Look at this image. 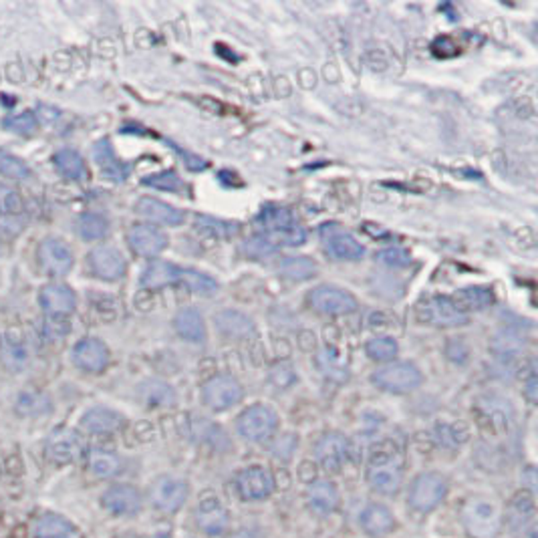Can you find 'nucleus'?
I'll use <instances>...</instances> for the list:
<instances>
[{
  "mask_svg": "<svg viewBox=\"0 0 538 538\" xmlns=\"http://www.w3.org/2000/svg\"><path fill=\"white\" fill-rule=\"evenodd\" d=\"M258 226L263 228V239L273 244H284V247H299L303 244L307 234L303 226L297 222L289 208L266 206L258 214Z\"/></svg>",
  "mask_w": 538,
  "mask_h": 538,
  "instance_id": "1",
  "label": "nucleus"
},
{
  "mask_svg": "<svg viewBox=\"0 0 538 538\" xmlns=\"http://www.w3.org/2000/svg\"><path fill=\"white\" fill-rule=\"evenodd\" d=\"M462 525L472 538H494L502 525L500 507L488 499H470L462 508Z\"/></svg>",
  "mask_w": 538,
  "mask_h": 538,
  "instance_id": "2",
  "label": "nucleus"
},
{
  "mask_svg": "<svg viewBox=\"0 0 538 538\" xmlns=\"http://www.w3.org/2000/svg\"><path fill=\"white\" fill-rule=\"evenodd\" d=\"M367 482L375 492L391 496L395 494L404 482V466L395 452L373 454L367 468Z\"/></svg>",
  "mask_w": 538,
  "mask_h": 538,
  "instance_id": "3",
  "label": "nucleus"
},
{
  "mask_svg": "<svg viewBox=\"0 0 538 538\" xmlns=\"http://www.w3.org/2000/svg\"><path fill=\"white\" fill-rule=\"evenodd\" d=\"M373 386L387 394H410L421 386V371L410 361L389 363L371 375Z\"/></svg>",
  "mask_w": 538,
  "mask_h": 538,
  "instance_id": "4",
  "label": "nucleus"
},
{
  "mask_svg": "<svg viewBox=\"0 0 538 538\" xmlns=\"http://www.w3.org/2000/svg\"><path fill=\"white\" fill-rule=\"evenodd\" d=\"M276 428H279V415H276L268 405H250L248 410L240 413L239 421H236V430L239 434L252 444L266 442L274 436Z\"/></svg>",
  "mask_w": 538,
  "mask_h": 538,
  "instance_id": "5",
  "label": "nucleus"
},
{
  "mask_svg": "<svg viewBox=\"0 0 538 538\" xmlns=\"http://www.w3.org/2000/svg\"><path fill=\"white\" fill-rule=\"evenodd\" d=\"M415 319L423 325L434 327H462L468 323V315H464L447 297L423 299L415 307Z\"/></svg>",
  "mask_w": 538,
  "mask_h": 538,
  "instance_id": "6",
  "label": "nucleus"
},
{
  "mask_svg": "<svg viewBox=\"0 0 538 538\" xmlns=\"http://www.w3.org/2000/svg\"><path fill=\"white\" fill-rule=\"evenodd\" d=\"M447 496V480L438 472H426L413 480L410 488V504L418 512H431Z\"/></svg>",
  "mask_w": 538,
  "mask_h": 538,
  "instance_id": "7",
  "label": "nucleus"
},
{
  "mask_svg": "<svg viewBox=\"0 0 538 538\" xmlns=\"http://www.w3.org/2000/svg\"><path fill=\"white\" fill-rule=\"evenodd\" d=\"M244 397V387L232 375H216L208 379L202 387V399L212 412H226L240 404Z\"/></svg>",
  "mask_w": 538,
  "mask_h": 538,
  "instance_id": "8",
  "label": "nucleus"
},
{
  "mask_svg": "<svg viewBox=\"0 0 538 538\" xmlns=\"http://www.w3.org/2000/svg\"><path fill=\"white\" fill-rule=\"evenodd\" d=\"M308 303L315 308L317 313L323 315H349L357 311V299L339 287H331V284H321L311 291L308 295Z\"/></svg>",
  "mask_w": 538,
  "mask_h": 538,
  "instance_id": "9",
  "label": "nucleus"
},
{
  "mask_svg": "<svg viewBox=\"0 0 538 538\" xmlns=\"http://www.w3.org/2000/svg\"><path fill=\"white\" fill-rule=\"evenodd\" d=\"M37 258L43 271L51 276H65L75 265V256H73L69 244L55 239V236H48L39 244Z\"/></svg>",
  "mask_w": 538,
  "mask_h": 538,
  "instance_id": "10",
  "label": "nucleus"
},
{
  "mask_svg": "<svg viewBox=\"0 0 538 538\" xmlns=\"http://www.w3.org/2000/svg\"><path fill=\"white\" fill-rule=\"evenodd\" d=\"M190 488L184 480L172 476H161L150 488L152 504L161 512H176L182 508V504L187 500Z\"/></svg>",
  "mask_w": 538,
  "mask_h": 538,
  "instance_id": "11",
  "label": "nucleus"
},
{
  "mask_svg": "<svg viewBox=\"0 0 538 538\" xmlns=\"http://www.w3.org/2000/svg\"><path fill=\"white\" fill-rule=\"evenodd\" d=\"M83 438L75 430L59 428L47 439V456L56 464H71L83 456Z\"/></svg>",
  "mask_w": 538,
  "mask_h": 538,
  "instance_id": "12",
  "label": "nucleus"
},
{
  "mask_svg": "<svg viewBox=\"0 0 538 538\" xmlns=\"http://www.w3.org/2000/svg\"><path fill=\"white\" fill-rule=\"evenodd\" d=\"M236 490L242 500H265L274 490V478L263 466H250L236 476Z\"/></svg>",
  "mask_w": 538,
  "mask_h": 538,
  "instance_id": "13",
  "label": "nucleus"
},
{
  "mask_svg": "<svg viewBox=\"0 0 538 538\" xmlns=\"http://www.w3.org/2000/svg\"><path fill=\"white\" fill-rule=\"evenodd\" d=\"M89 268L101 281H119L126 276L127 263L124 255L113 247H97L89 252Z\"/></svg>",
  "mask_w": 538,
  "mask_h": 538,
  "instance_id": "14",
  "label": "nucleus"
},
{
  "mask_svg": "<svg viewBox=\"0 0 538 538\" xmlns=\"http://www.w3.org/2000/svg\"><path fill=\"white\" fill-rule=\"evenodd\" d=\"M321 239L325 250L337 260H359L365 255L361 244L337 224H325L321 228Z\"/></svg>",
  "mask_w": 538,
  "mask_h": 538,
  "instance_id": "15",
  "label": "nucleus"
},
{
  "mask_svg": "<svg viewBox=\"0 0 538 538\" xmlns=\"http://www.w3.org/2000/svg\"><path fill=\"white\" fill-rule=\"evenodd\" d=\"M103 508L113 516H134L142 510V494L129 484L111 486L101 496Z\"/></svg>",
  "mask_w": 538,
  "mask_h": 538,
  "instance_id": "16",
  "label": "nucleus"
},
{
  "mask_svg": "<svg viewBox=\"0 0 538 538\" xmlns=\"http://www.w3.org/2000/svg\"><path fill=\"white\" fill-rule=\"evenodd\" d=\"M73 363H75L81 371L87 373H101L105 367L109 365V349L101 339L87 337L81 339L79 343L73 347Z\"/></svg>",
  "mask_w": 538,
  "mask_h": 538,
  "instance_id": "17",
  "label": "nucleus"
},
{
  "mask_svg": "<svg viewBox=\"0 0 538 538\" xmlns=\"http://www.w3.org/2000/svg\"><path fill=\"white\" fill-rule=\"evenodd\" d=\"M349 454H351V447H349V439L341 434H325L319 442L315 446V456L319 460L321 466L327 472H339L345 466L349 460Z\"/></svg>",
  "mask_w": 538,
  "mask_h": 538,
  "instance_id": "18",
  "label": "nucleus"
},
{
  "mask_svg": "<svg viewBox=\"0 0 538 538\" xmlns=\"http://www.w3.org/2000/svg\"><path fill=\"white\" fill-rule=\"evenodd\" d=\"M40 307L48 317H67L77 308L75 291L63 282H51L40 289Z\"/></svg>",
  "mask_w": 538,
  "mask_h": 538,
  "instance_id": "19",
  "label": "nucleus"
},
{
  "mask_svg": "<svg viewBox=\"0 0 538 538\" xmlns=\"http://www.w3.org/2000/svg\"><path fill=\"white\" fill-rule=\"evenodd\" d=\"M127 242L135 255L140 256H158L160 252H164L168 247V236L158 230L156 226L150 224H135L132 230L127 232Z\"/></svg>",
  "mask_w": 538,
  "mask_h": 538,
  "instance_id": "20",
  "label": "nucleus"
},
{
  "mask_svg": "<svg viewBox=\"0 0 538 538\" xmlns=\"http://www.w3.org/2000/svg\"><path fill=\"white\" fill-rule=\"evenodd\" d=\"M124 423H126L124 415L105 405L91 407V410H87L83 415H81V428H83L87 434H93V436L116 434L117 430L124 428Z\"/></svg>",
  "mask_w": 538,
  "mask_h": 538,
  "instance_id": "21",
  "label": "nucleus"
},
{
  "mask_svg": "<svg viewBox=\"0 0 538 538\" xmlns=\"http://www.w3.org/2000/svg\"><path fill=\"white\" fill-rule=\"evenodd\" d=\"M135 212L142 218L150 220V222L164 224V226H179L186 220V214L182 210H178L176 206H172V204H166L158 198H150V195H143V198L137 200Z\"/></svg>",
  "mask_w": 538,
  "mask_h": 538,
  "instance_id": "22",
  "label": "nucleus"
},
{
  "mask_svg": "<svg viewBox=\"0 0 538 538\" xmlns=\"http://www.w3.org/2000/svg\"><path fill=\"white\" fill-rule=\"evenodd\" d=\"M195 525L200 531L208 536H218L226 531L228 526V510L222 507V502L216 499H208L200 502V507L194 512Z\"/></svg>",
  "mask_w": 538,
  "mask_h": 538,
  "instance_id": "23",
  "label": "nucleus"
},
{
  "mask_svg": "<svg viewBox=\"0 0 538 538\" xmlns=\"http://www.w3.org/2000/svg\"><path fill=\"white\" fill-rule=\"evenodd\" d=\"M214 325L220 335L226 339H248L255 333V321L248 315L234 308H226L214 315Z\"/></svg>",
  "mask_w": 538,
  "mask_h": 538,
  "instance_id": "24",
  "label": "nucleus"
},
{
  "mask_svg": "<svg viewBox=\"0 0 538 538\" xmlns=\"http://www.w3.org/2000/svg\"><path fill=\"white\" fill-rule=\"evenodd\" d=\"M179 276H182V268L168 263V260H153L142 274V287L148 291H160L166 287H172V284L179 282Z\"/></svg>",
  "mask_w": 538,
  "mask_h": 538,
  "instance_id": "25",
  "label": "nucleus"
},
{
  "mask_svg": "<svg viewBox=\"0 0 538 538\" xmlns=\"http://www.w3.org/2000/svg\"><path fill=\"white\" fill-rule=\"evenodd\" d=\"M137 399L150 410H160V407H172L176 404V391L166 381L145 379L137 386Z\"/></svg>",
  "mask_w": 538,
  "mask_h": 538,
  "instance_id": "26",
  "label": "nucleus"
},
{
  "mask_svg": "<svg viewBox=\"0 0 538 538\" xmlns=\"http://www.w3.org/2000/svg\"><path fill=\"white\" fill-rule=\"evenodd\" d=\"M359 523L369 536H386L395 528V516L383 504H367Z\"/></svg>",
  "mask_w": 538,
  "mask_h": 538,
  "instance_id": "27",
  "label": "nucleus"
},
{
  "mask_svg": "<svg viewBox=\"0 0 538 538\" xmlns=\"http://www.w3.org/2000/svg\"><path fill=\"white\" fill-rule=\"evenodd\" d=\"M93 158L100 166L101 174L111 182H124L127 178V166L113 152L109 140H101L93 145Z\"/></svg>",
  "mask_w": 538,
  "mask_h": 538,
  "instance_id": "28",
  "label": "nucleus"
},
{
  "mask_svg": "<svg viewBox=\"0 0 538 538\" xmlns=\"http://www.w3.org/2000/svg\"><path fill=\"white\" fill-rule=\"evenodd\" d=\"M176 333L187 343H204L206 341V323L195 308H182L174 319Z\"/></svg>",
  "mask_w": 538,
  "mask_h": 538,
  "instance_id": "29",
  "label": "nucleus"
},
{
  "mask_svg": "<svg viewBox=\"0 0 538 538\" xmlns=\"http://www.w3.org/2000/svg\"><path fill=\"white\" fill-rule=\"evenodd\" d=\"M307 502L319 515H331L339 507V492L329 480H317L307 490Z\"/></svg>",
  "mask_w": 538,
  "mask_h": 538,
  "instance_id": "30",
  "label": "nucleus"
},
{
  "mask_svg": "<svg viewBox=\"0 0 538 538\" xmlns=\"http://www.w3.org/2000/svg\"><path fill=\"white\" fill-rule=\"evenodd\" d=\"M480 412H482L484 418L490 421V426L496 430H508L512 418H515V412H512V405L508 399L499 397V395H486L478 402Z\"/></svg>",
  "mask_w": 538,
  "mask_h": 538,
  "instance_id": "31",
  "label": "nucleus"
},
{
  "mask_svg": "<svg viewBox=\"0 0 538 538\" xmlns=\"http://www.w3.org/2000/svg\"><path fill=\"white\" fill-rule=\"evenodd\" d=\"M53 161H55L56 172H59L63 178L71 179V182H85V179L89 178L85 160L77 150L63 148L55 153Z\"/></svg>",
  "mask_w": 538,
  "mask_h": 538,
  "instance_id": "32",
  "label": "nucleus"
},
{
  "mask_svg": "<svg viewBox=\"0 0 538 538\" xmlns=\"http://www.w3.org/2000/svg\"><path fill=\"white\" fill-rule=\"evenodd\" d=\"M452 303L466 315L468 311H484L494 305V292L488 287H466L456 291Z\"/></svg>",
  "mask_w": 538,
  "mask_h": 538,
  "instance_id": "33",
  "label": "nucleus"
},
{
  "mask_svg": "<svg viewBox=\"0 0 538 538\" xmlns=\"http://www.w3.org/2000/svg\"><path fill=\"white\" fill-rule=\"evenodd\" d=\"M187 434H190V438L195 439V442L206 444L210 447H214V450H224V447H228L226 431L206 418L192 420Z\"/></svg>",
  "mask_w": 538,
  "mask_h": 538,
  "instance_id": "34",
  "label": "nucleus"
},
{
  "mask_svg": "<svg viewBox=\"0 0 538 538\" xmlns=\"http://www.w3.org/2000/svg\"><path fill=\"white\" fill-rule=\"evenodd\" d=\"M14 410L16 413L22 415V418H43V415L51 413L53 404H51V397L43 394V391L27 389L16 397Z\"/></svg>",
  "mask_w": 538,
  "mask_h": 538,
  "instance_id": "35",
  "label": "nucleus"
},
{
  "mask_svg": "<svg viewBox=\"0 0 538 538\" xmlns=\"http://www.w3.org/2000/svg\"><path fill=\"white\" fill-rule=\"evenodd\" d=\"M87 464L93 476L103 480L116 478L124 470V462H121L119 456L111 450H105V447H95V450L89 452Z\"/></svg>",
  "mask_w": 538,
  "mask_h": 538,
  "instance_id": "36",
  "label": "nucleus"
},
{
  "mask_svg": "<svg viewBox=\"0 0 538 538\" xmlns=\"http://www.w3.org/2000/svg\"><path fill=\"white\" fill-rule=\"evenodd\" d=\"M279 273L282 279L287 281L305 282L317 276V273H319V265L308 256H287L284 260H281Z\"/></svg>",
  "mask_w": 538,
  "mask_h": 538,
  "instance_id": "37",
  "label": "nucleus"
},
{
  "mask_svg": "<svg viewBox=\"0 0 538 538\" xmlns=\"http://www.w3.org/2000/svg\"><path fill=\"white\" fill-rule=\"evenodd\" d=\"M3 363L6 369L19 373L29 363V347L19 333L11 331L3 341Z\"/></svg>",
  "mask_w": 538,
  "mask_h": 538,
  "instance_id": "38",
  "label": "nucleus"
},
{
  "mask_svg": "<svg viewBox=\"0 0 538 538\" xmlns=\"http://www.w3.org/2000/svg\"><path fill=\"white\" fill-rule=\"evenodd\" d=\"M490 349H492V353L496 357L502 359V361H510V359H515V357H518L520 353H523L525 337L516 331L504 329L492 339Z\"/></svg>",
  "mask_w": 538,
  "mask_h": 538,
  "instance_id": "39",
  "label": "nucleus"
},
{
  "mask_svg": "<svg viewBox=\"0 0 538 538\" xmlns=\"http://www.w3.org/2000/svg\"><path fill=\"white\" fill-rule=\"evenodd\" d=\"M32 534H35V538H73L75 528H73L69 520H65L63 516L45 515L35 523Z\"/></svg>",
  "mask_w": 538,
  "mask_h": 538,
  "instance_id": "40",
  "label": "nucleus"
},
{
  "mask_svg": "<svg viewBox=\"0 0 538 538\" xmlns=\"http://www.w3.org/2000/svg\"><path fill=\"white\" fill-rule=\"evenodd\" d=\"M179 282L186 284V289H190L192 292L200 297H214L220 284L216 279H212L210 274L195 271V268H182V276H179Z\"/></svg>",
  "mask_w": 538,
  "mask_h": 538,
  "instance_id": "41",
  "label": "nucleus"
},
{
  "mask_svg": "<svg viewBox=\"0 0 538 538\" xmlns=\"http://www.w3.org/2000/svg\"><path fill=\"white\" fill-rule=\"evenodd\" d=\"M81 239L85 240H103L109 234V220L97 212H87L77 222Z\"/></svg>",
  "mask_w": 538,
  "mask_h": 538,
  "instance_id": "42",
  "label": "nucleus"
},
{
  "mask_svg": "<svg viewBox=\"0 0 538 538\" xmlns=\"http://www.w3.org/2000/svg\"><path fill=\"white\" fill-rule=\"evenodd\" d=\"M534 518V504L528 494H518L508 507V523L512 528H525Z\"/></svg>",
  "mask_w": 538,
  "mask_h": 538,
  "instance_id": "43",
  "label": "nucleus"
},
{
  "mask_svg": "<svg viewBox=\"0 0 538 538\" xmlns=\"http://www.w3.org/2000/svg\"><path fill=\"white\" fill-rule=\"evenodd\" d=\"M365 353L369 355L373 361H391L399 353V345L394 337L389 335H377L367 341Z\"/></svg>",
  "mask_w": 538,
  "mask_h": 538,
  "instance_id": "44",
  "label": "nucleus"
},
{
  "mask_svg": "<svg viewBox=\"0 0 538 538\" xmlns=\"http://www.w3.org/2000/svg\"><path fill=\"white\" fill-rule=\"evenodd\" d=\"M0 176L24 182V179L32 178V172L21 158L13 156V153L6 150H0Z\"/></svg>",
  "mask_w": 538,
  "mask_h": 538,
  "instance_id": "45",
  "label": "nucleus"
},
{
  "mask_svg": "<svg viewBox=\"0 0 538 538\" xmlns=\"http://www.w3.org/2000/svg\"><path fill=\"white\" fill-rule=\"evenodd\" d=\"M4 129L13 134H21V135H32L39 129V121L37 116L32 111H22V113H14V116H8L3 121Z\"/></svg>",
  "mask_w": 538,
  "mask_h": 538,
  "instance_id": "46",
  "label": "nucleus"
},
{
  "mask_svg": "<svg viewBox=\"0 0 538 538\" xmlns=\"http://www.w3.org/2000/svg\"><path fill=\"white\" fill-rule=\"evenodd\" d=\"M143 186L156 187V190H164V192H182L184 190V182L172 169H166V172L160 174H152L148 178H143Z\"/></svg>",
  "mask_w": 538,
  "mask_h": 538,
  "instance_id": "47",
  "label": "nucleus"
},
{
  "mask_svg": "<svg viewBox=\"0 0 538 538\" xmlns=\"http://www.w3.org/2000/svg\"><path fill=\"white\" fill-rule=\"evenodd\" d=\"M24 210V202L14 187L0 184V216H19Z\"/></svg>",
  "mask_w": 538,
  "mask_h": 538,
  "instance_id": "48",
  "label": "nucleus"
},
{
  "mask_svg": "<svg viewBox=\"0 0 538 538\" xmlns=\"http://www.w3.org/2000/svg\"><path fill=\"white\" fill-rule=\"evenodd\" d=\"M436 439L438 444L444 447H458L466 442L468 436L466 431H464L460 426H456V423H439L436 428Z\"/></svg>",
  "mask_w": 538,
  "mask_h": 538,
  "instance_id": "49",
  "label": "nucleus"
},
{
  "mask_svg": "<svg viewBox=\"0 0 538 538\" xmlns=\"http://www.w3.org/2000/svg\"><path fill=\"white\" fill-rule=\"evenodd\" d=\"M198 228H202L204 232L216 236V239H228V236H234L239 232V224L226 222V220H216L210 216H198Z\"/></svg>",
  "mask_w": 538,
  "mask_h": 538,
  "instance_id": "50",
  "label": "nucleus"
},
{
  "mask_svg": "<svg viewBox=\"0 0 538 538\" xmlns=\"http://www.w3.org/2000/svg\"><path fill=\"white\" fill-rule=\"evenodd\" d=\"M268 379H271V383L274 387L289 389L297 383V371L292 369L291 363H276V365L271 367Z\"/></svg>",
  "mask_w": 538,
  "mask_h": 538,
  "instance_id": "51",
  "label": "nucleus"
},
{
  "mask_svg": "<svg viewBox=\"0 0 538 538\" xmlns=\"http://www.w3.org/2000/svg\"><path fill=\"white\" fill-rule=\"evenodd\" d=\"M375 260L381 265L386 266H391V268H405L412 265V256L410 252L404 250V248H386V250H379L377 255H375Z\"/></svg>",
  "mask_w": 538,
  "mask_h": 538,
  "instance_id": "52",
  "label": "nucleus"
},
{
  "mask_svg": "<svg viewBox=\"0 0 538 538\" xmlns=\"http://www.w3.org/2000/svg\"><path fill=\"white\" fill-rule=\"evenodd\" d=\"M319 367L323 369V373L327 375L329 379H335V381H345L349 377V371L347 367L339 361V359H335L329 353H323L319 357Z\"/></svg>",
  "mask_w": 538,
  "mask_h": 538,
  "instance_id": "53",
  "label": "nucleus"
},
{
  "mask_svg": "<svg viewBox=\"0 0 538 538\" xmlns=\"http://www.w3.org/2000/svg\"><path fill=\"white\" fill-rule=\"evenodd\" d=\"M71 331V323L65 317H48L45 325V333L51 341L63 339Z\"/></svg>",
  "mask_w": 538,
  "mask_h": 538,
  "instance_id": "54",
  "label": "nucleus"
},
{
  "mask_svg": "<svg viewBox=\"0 0 538 538\" xmlns=\"http://www.w3.org/2000/svg\"><path fill=\"white\" fill-rule=\"evenodd\" d=\"M276 247H273L271 242H268L266 239H263V236H255V239H250L248 244H247V252L252 256H266L271 255V252H274Z\"/></svg>",
  "mask_w": 538,
  "mask_h": 538,
  "instance_id": "55",
  "label": "nucleus"
},
{
  "mask_svg": "<svg viewBox=\"0 0 538 538\" xmlns=\"http://www.w3.org/2000/svg\"><path fill=\"white\" fill-rule=\"evenodd\" d=\"M295 447H297V438L287 434V436H282L279 442H276L274 456H276V458L287 460V458H291L292 452H295Z\"/></svg>",
  "mask_w": 538,
  "mask_h": 538,
  "instance_id": "56",
  "label": "nucleus"
},
{
  "mask_svg": "<svg viewBox=\"0 0 538 538\" xmlns=\"http://www.w3.org/2000/svg\"><path fill=\"white\" fill-rule=\"evenodd\" d=\"M228 538H263V536H260V533L255 531V528H240V531H236Z\"/></svg>",
  "mask_w": 538,
  "mask_h": 538,
  "instance_id": "57",
  "label": "nucleus"
},
{
  "mask_svg": "<svg viewBox=\"0 0 538 538\" xmlns=\"http://www.w3.org/2000/svg\"><path fill=\"white\" fill-rule=\"evenodd\" d=\"M525 394H526V397H528V399H531V402H533V404L536 402V379H534V375H531V379H528V381H526Z\"/></svg>",
  "mask_w": 538,
  "mask_h": 538,
  "instance_id": "58",
  "label": "nucleus"
},
{
  "mask_svg": "<svg viewBox=\"0 0 538 538\" xmlns=\"http://www.w3.org/2000/svg\"><path fill=\"white\" fill-rule=\"evenodd\" d=\"M156 538H169V536H168V534H158Z\"/></svg>",
  "mask_w": 538,
  "mask_h": 538,
  "instance_id": "59",
  "label": "nucleus"
}]
</instances>
